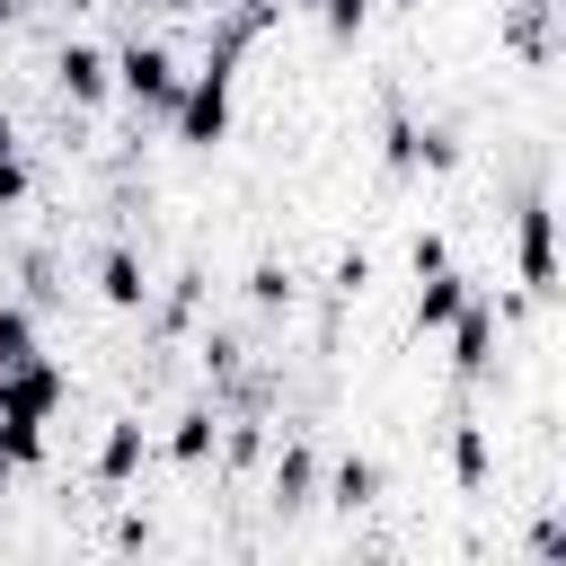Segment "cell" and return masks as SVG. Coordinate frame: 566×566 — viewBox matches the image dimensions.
<instances>
[{"label":"cell","instance_id":"1","mask_svg":"<svg viewBox=\"0 0 566 566\" xmlns=\"http://www.w3.org/2000/svg\"><path fill=\"white\" fill-rule=\"evenodd\" d=\"M230 80H239V53H230V44H212L203 71H186V88H177V106H168V124H177L186 150H212V142L230 133Z\"/></svg>","mask_w":566,"mask_h":566},{"label":"cell","instance_id":"2","mask_svg":"<svg viewBox=\"0 0 566 566\" xmlns=\"http://www.w3.org/2000/svg\"><path fill=\"white\" fill-rule=\"evenodd\" d=\"M115 88H124L133 106L168 115V106H177V88H186V71H177V53H168V44H142V35H133V44L115 53Z\"/></svg>","mask_w":566,"mask_h":566},{"label":"cell","instance_id":"3","mask_svg":"<svg viewBox=\"0 0 566 566\" xmlns=\"http://www.w3.org/2000/svg\"><path fill=\"white\" fill-rule=\"evenodd\" d=\"M513 248H522V292H539V301H548V292H557V212H548L539 195L522 203V230H513Z\"/></svg>","mask_w":566,"mask_h":566},{"label":"cell","instance_id":"4","mask_svg":"<svg viewBox=\"0 0 566 566\" xmlns=\"http://www.w3.org/2000/svg\"><path fill=\"white\" fill-rule=\"evenodd\" d=\"M62 398H71V380H62L44 354H27V363L0 371V416H53Z\"/></svg>","mask_w":566,"mask_h":566},{"label":"cell","instance_id":"5","mask_svg":"<svg viewBox=\"0 0 566 566\" xmlns=\"http://www.w3.org/2000/svg\"><path fill=\"white\" fill-rule=\"evenodd\" d=\"M53 80H62L71 106H97V97L115 88V53H97V44H62V53H53Z\"/></svg>","mask_w":566,"mask_h":566},{"label":"cell","instance_id":"6","mask_svg":"<svg viewBox=\"0 0 566 566\" xmlns=\"http://www.w3.org/2000/svg\"><path fill=\"white\" fill-rule=\"evenodd\" d=\"M486 363H495V310H486V301H460V310H451V371L478 380Z\"/></svg>","mask_w":566,"mask_h":566},{"label":"cell","instance_id":"7","mask_svg":"<svg viewBox=\"0 0 566 566\" xmlns=\"http://www.w3.org/2000/svg\"><path fill=\"white\" fill-rule=\"evenodd\" d=\"M469 301V274H451V265H433V274H416V336H433V327H451V310Z\"/></svg>","mask_w":566,"mask_h":566},{"label":"cell","instance_id":"8","mask_svg":"<svg viewBox=\"0 0 566 566\" xmlns=\"http://www.w3.org/2000/svg\"><path fill=\"white\" fill-rule=\"evenodd\" d=\"M97 292H106L115 310H142V292H150L142 256H133V248H106V256H97Z\"/></svg>","mask_w":566,"mask_h":566},{"label":"cell","instance_id":"9","mask_svg":"<svg viewBox=\"0 0 566 566\" xmlns=\"http://www.w3.org/2000/svg\"><path fill=\"white\" fill-rule=\"evenodd\" d=\"M212 442H221V416H212V407H186V416H177V433H168V451H177L186 469H195V460H212Z\"/></svg>","mask_w":566,"mask_h":566},{"label":"cell","instance_id":"10","mask_svg":"<svg viewBox=\"0 0 566 566\" xmlns=\"http://www.w3.org/2000/svg\"><path fill=\"white\" fill-rule=\"evenodd\" d=\"M310 486H318V460L292 442V451L274 460V504H283V513H301V504H310Z\"/></svg>","mask_w":566,"mask_h":566},{"label":"cell","instance_id":"11","mask_svg":"<svg viewBox=\"0 0 566 566\" xmlns=\"http://www.w3.org/2000/svg\"><path fill=\"white\" fill-rule=\"evenodd\" d=\"M133 469H142V424H115V433L97 442V478H106V486H124Z\"/></svg>","mask_w":566,"mask_h":566},{"label":"cell","instance_id":"12","mask_svg":"<svg viewBox=\"0 0 566 566\" xmlns=\"http://www.w3.org/2000/svg\"><path fill=\"white\" fill-rule=\"evenodd\" d=\"M327 495H336V504H345V513H363V504H371V495H380V469H371V460H363V451H354V460H336V478H327Z\"/></svg>","mask_w":566,"mask_h":566},{"label":"cell","instance_id":"13","mask_svg":"<svg viewBox=\"0 0 566 566\" xmlns=\"http://www.w3.org/2000/svg\"><path fill=\"white\" fill-rule=\"evenodd\" d=\"M0 451H9V469H35L44 460V416H0Z\"/></svg>","mask_w":566,"mask_h":566},{"label":"cell","instance_id":"14","mask_svg":"<svg viewBox=\"0 0 566 566\" xmlns=\"http://www.w3.org/2000/svg\"><path fill=\"white\" fill-rule=\"evenodd\" d=\"M292 292H301V283H292V265H274V256L248 274V301H256V310H292Z\"/></svg>","mask_w":566,"mask_h":566},{"label":"cell","instance_id":"15","mask_svg":"<svg viewBox=\"0 0 566 566\" xmlns=\"http://www.w3.org/2000/svg\"><path fill=\"white\" fill-rule=\"evenodd\" d=\"M451 478H460V486H486V433H478V424L451 433Z\"/></svg>","mask_w":566,"mask_h":566},{"label":"cell","instance_id":"16","mask_svg":"<svg viewBox=\"0 0 566 566\" xmlns=\"http://www.w3.org/2000/svg\"><path fill=\"white\" fill-rule=\"evenodd\" d=\"M27 354H35V318H27L18 301H0V371H9V363H27Z\"/></svg>","mask_w":566,"mask_h":566},{"label":"cell","instance_id":"17","mask_svg":"<svg viewBox=\"0 0 566 566\" xmlns=\"http://www.w3.org/2000/svg\"><path fill=\"white\" fill-rule=\"evenodd\" d=\"M416 168H460V133L451 124H416Z\"/></svg>","mask_w":566,"mask_h":566},{"label":"cell","instance_id":"18","mask_svg":"<svg viewBox=\"0 0 566 566\" xmlns=\"http://www.w3.org/2000/svg\"><path fill=\"white\" fill-rule=\"evenodd\" d=\"M318 18H327V35H336V44H354V35L371 27V0H318Z\"/></svg>","mask_w":566,"mask_h":566},{"label":"cell","instance_id":"19","mask_svg":"<svg viewBox=\"0 0 566 566\" xmlns=\"http://www.w3.org/2000/svg\"><path fill=\"white\" fill-rule=\"evenodd\" d=\"M327 283H336V292H345V301H354V292H363V283H371V256H363V248H345V256H336V274H327Z\"/></svg>","mask_w":566,"mask_h":566},{"label":"cell","instance_id":"20","mask_svg":"<svg viewBox=\"0 0 566 566\" xmlns=\"http://www.w3.org/2000/svg\"><path fill=\"white\" fill-rule=\"evenodd\" d=\"M389 168H416V115H389Z\"/></svg>","mask_w":566,"mask_h":566},{"label":"cell","instance_id":"21","mask_svg":"<svg viewBox=\"0 0 566 566\" xmlns=\"http://www.w3.org/2000/svg\"><path fill=\"white\" fill-rule=\"evenodd\" d=\"M239 354H248L239 336H212V345H203V363H212V380H239Z\"/></svg>","mask_w":566,"mask_h":566},{"label":"cell","instance_id":"22","mask_svg":"<svg viewBox=\"0 0 566 566\" xmlns=\"http://www.w3.org/2000/svg\"><path fill=\"white\" fill-rule=\"evenodd\" d=\"M407 265H416V274H433V265H451V248H442L433 230H416V248H407Z\"/></svg>","mask_w":566,"mask_h":566},{"label":"cell","instance_id":"23","mask_svg":"<svg viewBox=\"0 0 566 566\" xmlns=\"http://www.w3.org/2000/svg\"><path fill=\"white\" fill-rule=\"evenodd\" d=\"M0 203H27V159H18V150L0 159Z\"/></svg>","mask_w":566,"mask_h":566},{"label":"cell","instance_id":"24","mask_svg":"<svg viewBox=\"0 0 566 566\" xmlns=\"http://www.w3.org/2000/svg\"><path fill=\"white\" fill-rule=\"evenodd\" d=\"M9 150H18V124H9V106H0V159H9Z\"/></svg>","mask_w":566,"mask_h":566},{"label":"cell","instance_id":"25","mask_svg":"<svg viewBox=\"0 0 566 566\" xmlns=\"http://www.w3.org/2000/svg\"><path fill=\"white\" fill-rule=\"evenodd\" d=\"M9 478H18V469H9V451H0V504H9Z\"/></svg>","mask_w":566,"mask_h":566},{"label":"cell","instance_id":"26","mask_svg":"<svg viewBox=\"0 0 566 566\" xmlns=\"http://www.w3.org/2000/svg\"><path fill=\"white\" fill-rule=\"evenodd\" d=\"M283 9H318V0H283Z\"/></svg>","mask_w":566,"mask_h":566},{"label":"cell","instance_id":"27","mask_svg":"<svg viewBox=\"0 0 566 566\" xmlns=\"http://www.w3.org/2000/svg\"><path fill=\"white\" fill-rule=\"evenodd\" d=\"M389 9H416V0H389Z\"/></svg>","mask_w":566,"mask_h":566}]
</instances>
